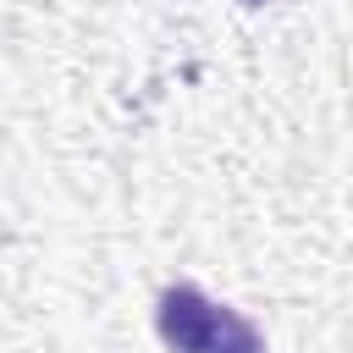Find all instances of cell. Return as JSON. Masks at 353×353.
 <instances>
[{"mask_svg":"<svg viewBox=\"0 0 353 353\" xmlns=\"http://www.w3.org/2000/svg\"><path fill=\"white\" fill-rule=\"evenodd\" d=\"M221 314L226 303H215L199 281H165L154 298V336L165 342V353H210L221 336Z\"/></svg>","mask_w":353,"mask_h":353,"instance_id":"cell-1","label":"cell"},{"mask_svg":"<svg viewBox=\"0 0 353 353\" xmlns=\"http://www.w3.org/2000/svg\"><path fill=\"white\" fill-rule=\"evenodd\" d=\"M210 353H265V336H259V325H254L248 314L226 309V314H221V336H215Z\"/></svg>","mask_w":353,"mask_h":353,"instance_id":"cell-2","label":"cell"},{"mask_svg":"<svg viewBox=\"0 0 353 353\" xmlns=\"http://www.w3.org/2000/svg\"><path fill=\"white\" fill-rule=\"evenodd\" d=\"M243 6H270V0H243Z\"/></svg>","mask_w":353,"mask_h":353,"instance_id":"cell-3","label":"cell"}]
</instances>
